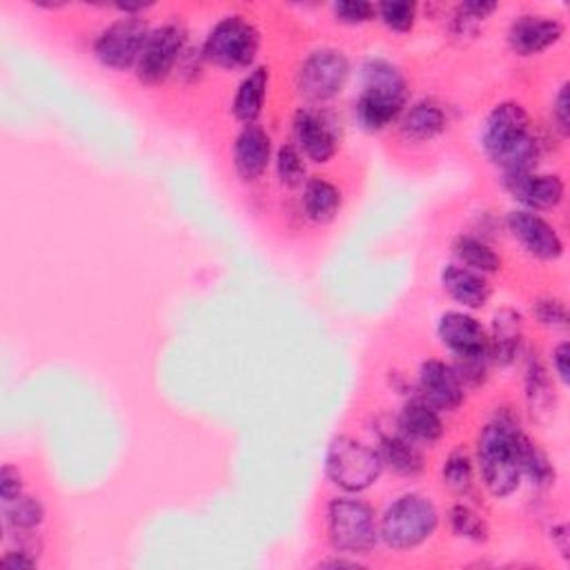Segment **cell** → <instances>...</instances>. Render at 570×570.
<instances>
[{
    "mask_svg": "<svg viewBox=\"0 0 570 570\" xmlns=\"http://www.w3.org/2000/svg\"><path fill=\"white\" fill-rule=\"evenodd\" d=\"M482 147L504 174L535 172L541 156V143L533 134L530 117L524 106L504 101L493 108L484 123Z\"/></svg>",
    "mask_w": 570,
    "mask_h": 570,
    "instance_id": "1",
    "label": "cell"
},
{
    "mask_svg": "<svg viewBox=\"0 0 570 570\" xmlns=\"http://www.w3.org/2000/svg\"><path fill=\"white\" fill-rule=\"evenodd\" d=\"M522 439L519 421L511 413L497 415L484 426L478 439V463L482 482L495 497L513 495L522 484Z\"/></svg>",
    "mask_w": 570,
    "mask_h": 570,
    "instance_id": "2",
    "label": "cell"
},
{
    "mask_svg": "<svg viewBox=\"0 0 570 570\" xmlns=\"http://www.w3.org/2000/svg\"><path fill=\"white\" fill-rule=\"evenodd\" d=\"M363 89L357 99V121L368 132L386 130L404 112L408 83L399 67L384 58H370L361 67Z\"/></svg>",
    "mask_w": 570,
    "mask_h": 570,
    "instance_id": "3",
    "label": "cell"
},
{
    "mask_svg": "<svg viewBox=\"0 0 570 570\" xmlns=\"http://www.w3.org/2000/svg\"><path fill=\"white\" fill-rule=\"evenodd\" d=\"M384 459L379 450L348 437L339 435L330 441L326 452V474L328 480L343 493L357 495L374 486L384 472Z\"/></svg>",
    "mask_w": 570,
    "mask_h": 570,
    "instance_id": "4",
    "label": "cell"
},
{
    "mask_svg": "<svg viewBox=\"0 0 570 570\" xmlns=\"http://www.w3.org/2000/svg\"><path fill=\"white\" fill-rule=\"evenodd\" d=\"M439 526L437 506L417 493L404 495L388 506L379 524V539L395 550H410L428 541Z\"/></svg>",
    "mask_w": 570,
    "mask_h": 570,
    "instance_id": "5",
    "label": "cell"
},
{
    "mask_svg": "<svg viewBox=\"0 0 570 570\" xmlns=\"http://www.w3.org/2000/svg\"><path fill=\"white\" fill-rule=\"evenodd\" d=\"M328 537L343 555H365L379 541V526L368 502L337 497L328 506Z\"/></svg>",
    "mask_w": 570,
    "mask_h": 570,
    "instance_id": "6",
    "label": "cell"
},
{
    "mask_svg": "<svg viewBox=\"0 0 570 570\" xmlns=\"http://www.w3.org/2000/svg\"><path fill=\"white\" fill-rule=\"evenodd\" d=\"M259 47V30L243 17H228L210 30L204 45V58L223 69H245L254 63Z\"/></svg>",
    "mask_w": 570,
    "mask_h": 570,
    "instance_id": "7",
    "label": "cell"
},
{
    "mask_svg": "<svg viewBox=\"0 0 570 570\" xmlns=\"http://www.w3.org/2000/svg\"><path fill=\"white\" fill-rule=\"evenodd\" d=\"M150 32L152 30L143 19L123 17L97 36V41H94V56L108 69H136Z\"/></svg>",
    "mask_w": 570,
    "mask_h": 570,
    "instance_id": "8",
    "label": "cell"
},
{
    "mask_svg": "<svg viewBox=\"0 0 570 570\" xmlns=\"http://www.w3.org/2000/svg\"><path fill=\"white\" fill-rule=\"evenodd\" d=\"M350 78V63L337 50L313 52L297 72V87L304 99L313 103L330 101L343 91Z\"/></svg>",
    "mask_w": 570,
    "mask_h": 570,
    "instance_id": "9",
    "label": "cell"
},
{
    "mask_svg": "<svg viewBox=\"0 0 570 570\" xmlns=\"http://www.w3.org/2000/svg\"><path fill=\"white\" fill-rule=\"evenodd\" d=\"M185 43L187 34L176 23H167L152 30L136 65V78L145 85L163 83L178 67L187 50Z\"/></svg>",
    "mask_w": 570,
    "mask_h": 570,
    "instance_id": "10",
    "label": "cell"
},
{
    "mask_svg": "<svg viewBox=\"0 0 570 570\" xmlns=\"http://www.w3.org/2000/svg\"><path fill=\"white\" fill-rule=\"evenodd\" d=\"M504 185L511 193V197L530 212L555 210L566 197V185L557 174H537V172L504 174Z\"/></svg>",
    "mask_w": 570,
    "mask_h": 570,
    "instance_id": "11",
    "label": "cell"
},
{
    "mask_svg": "<svg viewBox=\"0 0 570 570\" xmlns=\"http://www.w3.org/2000/svg\"><path fill=\"white\" fill-rule=\"evenodd\" d=\"M508 230L526 248V252L539 261H557L563 254L559 232L544 217L530 210L511 212Z\"/></svg>",
    "mask_w": 570,
    "mask_h": 570,
    "instance_id": "12",
    "label": "cell"
},
{
    "mask_svg": "<svg viewBox=\"0 0 570 570\" xmlns=\"http://www.w3.org/2000/svg\"><path fill=\"white\" fill-rule=\"evenodd\" d=\"M441 343L457 357H489V332L482 321L465 313H446L437 324Z\"/></svg>",
    "mask_w": 570,
    "mask_h": 570,
    "instance_id": "13",
    "label": "cell"
},
{
    "mask_svg": "<svg viewBox=\"0 0 570 570\" xmlns=\"http://www.w3.org/2000/svg\"><path fill=\"white\" fill-rule=\"evenodd\" d=\"M419 397L435 410H457L463 404V384L454 368L446 361L430 359L419 368Z\"/></svg>",
    "mask_w": 570,
    "mask_h": 570,
    "instance_id": "14",
    "label": "cell"
},
{
    "mask_svg": "<svg viewBox=\"0 0 570 570\" xmlns=\"http://www.w3.org/2000/svg\"><path fill=\"white\" fill-rule=\"evenodd\" d=\"M563 36V25L548 17H519L508 30V45L517 56H535L557 45Z\"/></svg>",
    "mask_w": 570,
    "mask_h": 570,
    "instance_id": "15",
    "label": "cell"
},
{
    "mask_svg": "<svg viewBox=\"0 0 570 570\" xmlns=\"http://www.w3.org/2000/svg\"><path fill=\"white\" fill-rule=\"evenodd\" d=\"M441 288L452 302L468 310H482L493 295L491 283L484 274L459 263H450L441 270Z\"/></svg>",
    "mask_w": 570,
    "mask_h": 570,
    "instance_id": "16",
    "label": "cell"
},
{
    "mask_svg": "<svg viewBox=\"0 0 570 570\" xmlns=\"http://www.w3.org/2000/svg\"><path fill=\"white\" fill-rule=\"evenodd\" d=\"M272 161V139L261 125H245L234 141V169L245 180H259Z\"/></svg>",
    "mask_w": 570,
    "mask_h": 570,
    "instance_id": "17",
    "label": "cell"
},
{
    "mask_svg": "<svg viewBox=\"0 0 570 570\" xmlns=\"http://www.w3.org/2000/svg\"><path fill=\"white\" fill-rule=\"evenodd\" d=\"M295 139L299 152L315 163H328L337 154L335 132L319 114L310 110H299L295 114Z\"/></svg>",
    "mask_w": 570,
    "mask_h": 570,
    "instance_id": "18",
    "label": "cell"
},
{
    "mask_svg": "<svg viewBox=\"0 0 570 570\" xmlns=\"http://www.w3.org/2000/svg\"><path fill=\"white\" fill-rule=\"evenodd\" d=\"M399 432L415 443H435L443 435V421L439 410H435L421 397H415L399 413Z\"/></svg>",
    "mask_w": 570,
    "mask_h": 570,
    "instance_id": "19",
    "label": "cell"
},
{
    "mask_svg": "<svg viewBox=\"0 0 570 570\" xmlns=\"http://www.w3.org/2000/svg\"><path fill=\"white\" fill-rule=\"evenodd\" d=\"M267 85H270V72L267 67H254L239 85L237 97L232 103L234 119L243 125H254L256 119L263 112L265 97H267Z\"/></svg>",
    "mask_w": 570,
    "mask_h": 570,
    "instance_id": "20",
    "label": "cell"
},
{
    "mask_svg": "<svg viewBox=\"0 0 570 570\" xmlns=\"http://www.w3.org/2000/svg\"><path fill=\"white\" fill-rule=\"evenodd\" d=\"M522 343V317L513 308H504L493 319V332L489 335V359L500 365L515 361Z\"/></svg>",
    "mask_w": 570,
    "mask_h": 570,
    "instance_id": "21",
    "label": "cell"
},
{
    "mask_svg": "<svg viewBox=\"0 0 570 570\" xmlns=\"http://www.w3.org/2000/svg\"><path fill=\"white\" fill-rule=\"evenodd\" d=\"M448 125L443 108L430 99L415 103L402 119V134L413 143H428L437 139Z\"/></svg>",
    "mask_w": 570,
    "mask_h": 570,
    "instance_id": "22",
    "label": "cell"
},
{
    "mask_svg": "<svg viewBox=\"0 0 570 570\" xmlns=\"http://www.w3.org/2000/svg\"><path fill=\"white\" fill-rule=\"evenodd\" d=\"M304 210L310 221L326 226L335 221L341 210L339 187L326 178H308L304 187Z\"/></svg>",
    "mask_w": 570,
    "mask_h": 570,
    "instance_id": "23",
    "label": "cell"
},
{
    "mask_svg": "<svg viewBox=\"0 0 570 570\" xmlns=\"http://www.w3.org/2000/svg\"><path fill=\"white\" fill-rule=\"evenodd\" d=\"M379 454L384 459V465L393 468L402 478H415L424 470V454L417 448V443L413 439H408L402 432L395 435H386L382 439V448H379Z\"/></svg>",
    "mask_w": 570,
    "mask_h": 570,
    "instance_id": "24",
    "label": "cell"
},
{
    "mask_svg": "<svg viewBox=\"0 0 570 570\" xmlns=\"http://www.w3.org/2000/svg\"><path fill=\"white\" fill-rule=\"evenodd\" d=\"M452 254L457 256L459 265L480 274H493L502 267V256L486 241L474 237H457L452 243Z\"/></svg>",
    "mask_w": 570,
    "mask_h": 570,
    "instance_id": "25",
    "label": "cell"
},
{
    "mask_svg": "<svg viewBox=\"0 0 570 570\" xmlns=\"http://www.w3.org/2000/svg\"><path fill=\"white\" fill-rule=\"evenodd\" d=\"M45 519V506L36 497L21 495L3 502V524L12 530H36Z\"/></svg>",
    "mask_w": 570,
    "mask_h": 570,
    "instance_id": "26",
    "label": "cell"
},
{
    "mask_svg": "<svg viewBox=\"0 0 570 570\" xmlns=\"http://www.w3.org/2000/svg\"><path fill=\"white\" fill-rule=\"evenodd\" d=\"M526 399H528L533 413H550V408H555V391L550 384V376L539 359L528 361Z\"/></svg>",
    "mask_w": 570,
    "mask_h": 570,
    "instance_id": "27",
    "label": "cell"
},
{
    "mask_svg": "<svg viewBox=\"0 0 570 570\" xmlns=\"http://www.w3.org/2000/svg\"><path fill=\"white\" fill-rule=\"evenodd\" d=\"M522 474H526L537 489H548L550 484H555V468L550 459L526 435L522 439Z\"/></svg>",
    "mask_w": 570,
    "mask_h": 570,
    "instance_id": "28",
    "label": "cell"
},
{
    "mask_svg": "<svg viewBox=\"0 0 570 570\" xmlns=\"http://www.w3.org/2000/svg\"><path fill=\"white\" fill-rule=\"evenodd\" d=\"M450 528L457 537L461 539H468V541H474V544H482V541H489V535H491V528L486 524V519L478 513L472 511L470 506L465 504H454L450 508Z\"/></svg>",
    "mask_w": 570,
    "mask_h": 570,
    "instance_id": "29",
    "label": "cell"
},
{
    "mask_svg": "<svg viewBox=\"0 0 570 570\" xmlns=\"http://www.w3.org/2000/svg\"><path fill=\"white\" fill-rule=\"evenodd\" d=\"M441 478H443V486H448L452 493L465 495V493L472 489V482H474L472 459H470L465 452H461V450L452 452V454L443 461Z\"/></svg>",
    "mask_w": 570,
    "mask_h": 570,
    "instance_id": "30",
    "label": "cell"
},
{
    "mask_svg": "<svg viewBox=\"0 0 570 570\" xmlns=\"http://www.w3.org/2000/svg\"><path fill=\"white\" fill-rule=\"evenodd\" d=\"M497 3H489V0H468L454 10L452 19V32L457 36L463 34H474L480 23H484L493 12H497Z\"/></svg>",
    "mask_w": 570,
    "mask_h": 570,
    "instance_id": "31",
    "label": "cell"
},
{
    "mask_svg": "<svg viewBox=\"0 0 570 570\" xmlns=\"http://www.w3.org/2000/svg\"><path fill=\"white\" fill-rule=\"evenodd\" d=\"M376 17L382 23L399 34H406L415 28L417 21V6L410 0H386V3L376 6Z\"/></svg>",
    "mask_w": 570,
    "mask_h": 570,
    "instance_id": "32",
    "label": "cell"
},
{
    "mask_svg": "<svg viewBox=\"0 0 570 570\" xmlns=\"http://www.w3.org/2000/svg\"><path fill=\"white\" fill-rule=\"evenodd\" d=\"M276 174L281 185L285 187H299L304 185L306 178V163L304 156L299 152V147L295 145H283L276 152Z\"/></svg>",
    "mask_w": 570,
    "mask_h": 570,
    "instance_id": "33",
    "label": "cell"
},
{
    "mask_svg": "<svg viewBox=\"0 0 570 570\" xmlns=\"http://www.w3.org/2000/svg\"><path fill=\"white\" fill-rule=\"evenodd\" d=\"M332 12L341 23L361 25L376 17V6L368 3V0H339L332 6Z\"/></svg>",
    "mask_w": 570,
    "mask_h": 570,
    "instance_id": "34",
    "label": "cell"
},
{
    "mask_svg": "<svg viewBox=\"0 0 570 570\" xmlns=\"http://www.w3.org/2000/svg\"><path fill=\"white\" fill-rule=\"evenodd\" d=\"M533 315L539 324L548 328H568V310L566 304L552 297H541L533 302Z\"/></svg>",
    "mask_w": 570,
    "mask_h": 570,
    "instance_id": "35",
    "label": "cell"
},
{
    "mask_svg": "<svg viewBox=\"0 0 570 570\" xmlns=\"http://www.w3.org/2000/svg\"><path fill=\"white\" fill-rule=\"evenodd\" d=\"M486 361L489 357H468V359H459L454 368V372L459 374L463 388L465 386H482L486 382Z\"/></svg>",
    "mask_w": 570,
    "mask_h": 570,
    "instance_id": "36",
    "label": "cell"
},
{
    "mask_svg": "<svg viewBox=\"0 0 570 570\" xmlns=\"http://www.w3.org/2000/svg\"><path fill=\"white\" fill-rule=\"evenodd\" d=\"M21 495H23L21 472L12 463H6L3 468H0V500L12 502V500H17Z\"/></svg>",
    "mask_w": 570,
    "mask_h": 570,
    "instance_id": "37",
    "label": "cell"
},
{
    "mask_svg": "<svg viewBox=\"0 0 570 570\" xmlns=\"http://www.w3.org/2000/svg\"><path fill=\"white\" fill-rule=\"evenodd\" d=\"M568 83H563L557 91V97L552 101V119L557 123V130L568 136L570 132V97H568Z\"/></svg>",
    "mask_w": 570,
    "mask_h": 570,
    "instance_id": "38",
    "label": "cell"
},
{
    "mask_svg": "<svg viewBox=\"0 0 570 570\" xmlns=\"http://www.w3.org/2000/svg\"><path fill=\"white\" fill-rule=\"evenodd\" d=\"M552 368L557 372V376L561 379V384L568 386L570 382V368H568V361H570V346L568 341H561L555 350H552Z\"/></svg>",
    "mask_w": 570,
    "mask_h": 570,
    "instance_id": "39",
    "label": "cell"
},
{
    "mask_svg": "<svg viewBox=\"0 0 570 570\" xmlns=\"http://www.w3.org/2000/svg\"><path fill=\"white\" fill-rule=\"evenodd\" d=\"M0 566L8 570H32L36 568V557L23 550H8V555L0 559Z\"/></svg>",
    "mask_w": 570,
    "mask_h": 570,
    "instance_id": "40",
    "label": "cell"
},
{
    "mask_svg": "<svg viewBox=\"0 0 570 570\" xmlns=\"http://www.w3.org/2000/svg\"><path fill=\"white\" fill-rule=\"evenodd\" d=\"M552 539L557 541V548L561 550V555L568 557V528H566V524L552 528Z\"/></svg>",
    "mask_w": 570,
    "mask_h": 570,
    "instance_id": "41",
    "label": "cell"
},
{
    "mask_svg": "<svg viewBox=\"0 0 570 570\" xmlns=\"http://www.w3.org/2000/svg\"><path fill=\"white\" fill-rule=\"evenodd\" d=\"M321 566H332V568H359V561H346V559H330V561H324Z\"/></svg>",
    "mask_w": 570,
    "mask_h": 570,
    "instance_id": "42",
    "label": "cell"
}]
</instances>
